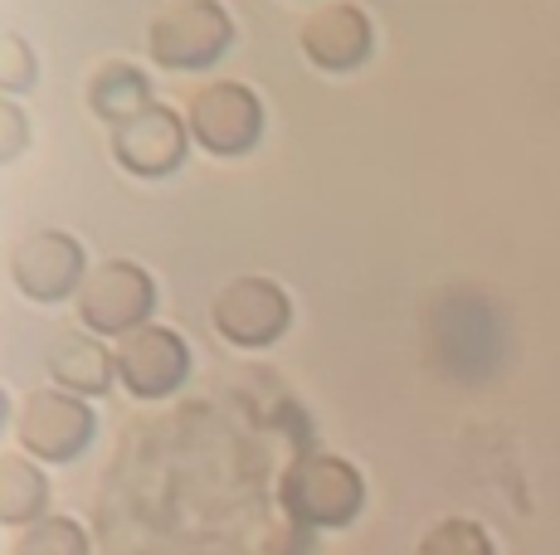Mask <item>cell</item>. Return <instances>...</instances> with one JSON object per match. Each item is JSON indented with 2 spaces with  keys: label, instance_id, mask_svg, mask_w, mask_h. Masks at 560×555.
<instances>
[{
  "label": "cell",
  "instance_id": "cell-1",
  "mask_svg": "<svg viewBox=\"0 0 560 555\" xmlns=\"http://www.w3.org/2000/svg\"><path fill=\"white\" fill-rule=\"evenodd\" d=\"M234 20L220 0H166L147 25V49L161 69H205L230 49Z\"/></svg>",
  "mask_w": 560,
  "mask_h": 555
},
{
  "label": "cell",
  "instance_id": "cell-2",
  "mask_svg": "<svg viewBox=\"0 0 560 555\" xmlns=\"http://www.w3.org/2000/svg\"><path fill=\"white\" fill-rule=\"evenodd\" d=\"M365 501V483L347 458L312 453L298 458L283 477V507L303 527H347Z\"/></svg>",
  "mask_w": 560,
  "mask_h": 555
},
{
  "label": "cell",
  "instance_id": "cell-3",
  "mask_svg": "<svg viewBox=\"0 0 560 555\" xmlns=\"http://www.w3.org/2000/svg\"><path fill=\"white\" fill-rule=\"evenodd\" d=\"M156 307V283L147 278V269L127 259H113V263H98L89 269L79 287V317L89 332H103V336H127L137 327H147V312Z\"/></svg>",
  "mask_w": 560,
  "mask_h": 555
},
{
  "label": "cell",
  "instance_id": "cell-4",
  "mask_svg": "<svg viewBox=\"0 0 560 555\" xmlns=\"http://www.w3.org/2000/svg\"><path fill=\"white\" fill-rule=\"evenodd\" d=\"M186 127L210 156H244L264 137V103L244 83H210L190 98Z\"/></svg>",
  "mask_w": 560,
  "mask_h": 555
},
{
  "label": "cell",
  "instance_id": "cell-5",
  "mask_svg": "<svg viewBox=\"0 0 560 555\" xmlns=\"http://www.w3.org/2000/svg\"><path fill=\"white\" fill-rule=\"evenodd\" d=\"M15 439L35 458L69 463L93 439V410L69 390H35L25 394V404L15 414Z\"/></svg>",
  "mask_w": 560,
  "mask_h": 555
},
{
  "label": "cell",
  "instance_id": "cell-6",
  "mask_svg": "<svg viewBox=\"0 0 560 555\" xmlns=\"http://www.w3.org/2000/svg\"><path fill=\"white\" fill-rule=\"evenodd\" d=\"M210 317H214V332L234 341V346H268V341L288 332L293 303H288V293L273 278H234V283L220 287Z\"/></svg>",
  "mask_w": 560,
  "mask_h": 555
},
{
  "label": "cell",
  "instance_id": "cell-7",
  "mask_svg": "<svg viewBox=\"0 0 560 555\" xmlns=\"http://www.w3.org/2000/svg\"><path fill=\"white\" fill-rule=\"evenodd\" d=\"M10 278H15L20 293L35 297V303H59V297L83 287L89 259H83V244L69 239V234L30 229L25 239H15V249H10Z\"/></svg>",
  "mask_w": 560,
  "mask_h": 555
},
{
  "label": "cell",
  "instance_id": "cell-8",
  "mask_svg": "<svg viewBox=\"0 0 560 555\" xmlns=\"http://www.w3.org/2000/svg\"><path fill=\"white\" fill-rule=\"evenodd\" d=\"M117 376H122V386L137 394V400H161V394H171L180 386V380L190 376V351L186 341H180L171 327H137V332L117 336Z\"/></svg>",
  "mask_w": 560,
  "mask_h": 555
},
{
  "label": "cell",
  "instance_id": "cell-9",
  "mask_svg": "<svg viewBox=\"0 0 560 555\" xmlns=\"http://www.w3.org/2000/svg\"><path fill=\"white\" fill-rule=\"evenodd\" d=\"M186 142H190V127L171 108H161V103L113 127V156L132 176H171L186 162Z\"/></svg>",
  "mask_w": 560,
  "mask_h": 555
},
{
  "label": "cell",
  "instance_id": "cell-10",
  "mask_svg": "<svg viewBox=\"0 0 560 555\" xmlns=\"http://www.w3.org/2000/svg\"><path fill=\"white\" fill-rule=\"evenodd\" d=\"M303 55L327 73H351L371 59V20L357 5H322L298 29Z\"/></svg>",
  "mask_w": 560,
  "mask_h": 555
},
{
  "label": "cell",
  "instance_id": "cell-11",
  "mask_svg": "<svg viewBox=\"0 0 560 555\" xmlns=\"http://www.w3.org/2000/svg\"><path fill=\"white\" fill-rule=\"evenodd\" d=\"M113 370H117L113 351H103L93 336L69 332L54 341V351H49V376L69 394H103L113 386Z\"/></svg>",
  "mask_w": 560,
  "mask_h": 555
},
{
  "label": "cell",
  "instance_id": "cell-12",
  "mask_svg": "<svg viewBox=\"0 0 560 555\" xmlns=\"http://www.w3.org/2000/svg\"><path fill=\"white\" fill-rule=\"evenodd\" d=\"M89 108L103 117V122H127V117L152 108V83H147L142 69L132 63H103L89 83Z\"/></svg>",
  "mask_w": 560,
  "mask_h": 555
},
{
  "label": "cell",
  "instance_id": "cell-13",
  "mask_svg": "<svg viewBox=\"0 0 560 555\" xmlns=\"http://www.w3.org/2000/svg\"><path fill=\"white\" fill-rule=\"evenodd\" d=\"M45 501H49V483L30 458L20 453L0 458V521L35 527V521H45Z\"/></svg>",
  "mask_w": 560,
  "mask_h": 555
},
{
  "label": "cell",
  "instance_id": "cell-14",
  "mask_svg": "<svg viewBox=\"0 0 560 555\" xmlns=\"http://www.w3.org/2000/svg\"><path fill=\"white\" fill-rule=\"evenodd\" d=\"M15 555H89V536H83L79 521L45 517V521H35V527L20 531Z\"/></svg>",
  "mask_w": 560,
  "mask_h": 555
},
{
  "label": "cell",
  "instance_id": "cell-15",
  "mask_svg": "<svg viewBox=\"0 0 560 555\" xmlns=\"http://www.w3.org/2000/svg\"><path fill=\"white\" fill-rule=\"evenodd\" d=\"M415 555H492V541H488V531H482L478 521L444 517V521H434V527L424 531V541H419Z\"/></svg>",
  "mask_w": 560,
  "mask_h": 555
},
{
  "label": "cell",
  "instance_id": "cell-16",
  "mask_svg": "<svg viewBox=\"0 0 560 555\" xmlns=\"http://www.w3.org/2000/svg\"><path fill=\"white\" fill-rule=\"evenodd\" d=\"M0 88H10V93H20V88H30L35 83V55H30V45L20 35H5V45H0Z\"/></svg>",
  "mask_w": 560,
  "mask_h": 555
},
{
  "label": "cell",
  "instance_id": "cell-17",
  "mask_svg": "<svg viewBox=\"0 0 560 555\" xmlns=\"http://www.w3.org/2000/svg\"><path fill=\"white\" fill-rule=\"evenodd\" d=\"M0 156L5 162H15L20 156V146H25V137H30V127H25V113L15 108V103H0Z\"/></svg>",
  "mask_w": 560,
  "mask_h": 555
}]
</instances>
